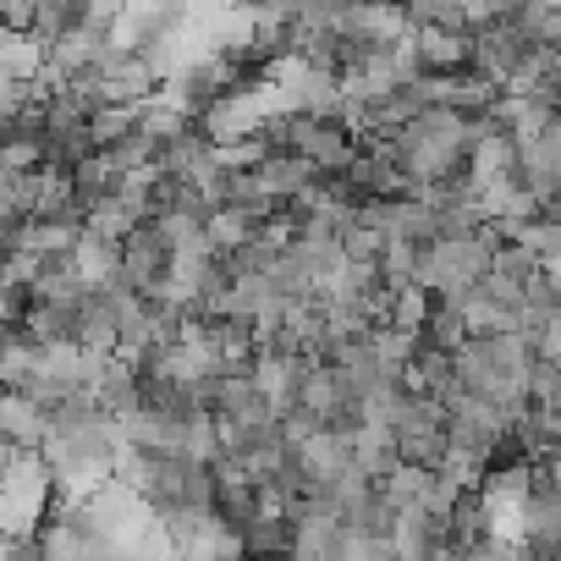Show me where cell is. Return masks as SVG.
<instances>
[{
  "mask_svg": "<svg viewBox=\"0 0 561 561\" xmlns=\"http://www.w3.org/2000/svg\"><path fill=\"white\" fill-rule=\"evenodd\" d=\"M56 506V479L39 451H7L0 462V539L39 534V523Z\"/></svg>",
  "mask_w": 561,
  "mask_h": 561,
  "instance_id": "obj_1",
  "label": "cell"
},
{
  "mask_svg": "<svg viewBox=\"0 0 561 561\" xmlns=\"http://www.w3.org/2000/svg\"><path fill=\"white\" fill-rule=\"evenodd\" d=\"M523 56H528V45L517 39L512 23H479V28H468V67L479 78H490L501 94H506V83H512V72H517Z\"/></svg>",
  "mask_w": 561,
  "mask_h": 561,
  "instance_id": "obj_2",
  "label": "cell"
},
{
  "mask_svg": "<svg viewBox=\"0 0 561 561\" xmlns=\"http://www.w3.org/2000/svg\"><path fill=\"white\" fill-rule=\"evenodd\" d=\"M408 50H413L419 78L468 72V34L462 28H408Z\"/></svg>",
  "mask_w": 561,
  "mask_h": 561,
  "instance_id": "obj_3",
  "label": "cell"
},
{
  "mask_svg": "<svg viewBox=\"0 0 561 561\" xmlns=\"http://www.w3.org/2000/svg\"><path fill=\"white\" fill-rule=\"evenodd\" d=\"M0 446L7 451H39L45 446V402L39 397L0 386Z\"/></svg>",
  "mask_w": 561,
  "mask_h": 561,
  "instance_id": "obj_4",
  "label": "cell"
},
{
  "mask_svg": "<svg viewBox=\"0 0 561 561\" xmlns=\"http://www.w3.org/2000/svg\"><path fill=\"white\" fill-rule=\"evenodd\" d=\"M209 149H215V144H209V138H204V133H198V127L187 122L182 133H171V138H165V144L154 149V160H149V165H154L160 176H176V182H198V176H204V171L215 165V154H209Z\"/></svg>",
  "mask_w": 561,
  "mask_h": 561,
  "instance_id": "obj_5",
  "label": "cell"
},
{
  "mask_svg": "<svg viewBox=\"0 0 561 561\" xmlns=\"http://www.w3.org/2000/svg\"><path fill=\"white\" fill-rule=\"evenodd\" d=\"M67 259H72V270H78V280H83V293H100V287H116V242H105V237H89V231H78V242L67 248Z\"/></svg>",
  "mask_w": 561,
  "mask_h": 561,
  "instance_id": "obj_6",
  "label": "cell"
},
{
  "mask_svg": "<svg viewBox=\"0 0 561 561\" xmlns=\"http://www.w3.org/2000/svg\"><path fill=\"white\" fill-rule=\"evenodd\" d=\"M133 122H138V105H94L89 122H83V144L89 149H111V144H122L133 133Z\"/></svg>",
  "mask_w": 561,
  "mask_h": 561,
  "instance_id": "obj_7",
  "label": "cell"
},
{
  "mask_svg": "<svg viewBox=\"0 0 561 561\" xmlns=\"http://www.w3.org/2000/svg\"><path fill=\"white\" fill-rule=\"evenodd\" d=\"M391 7H402V0H391Z\"/></svg>",
  "mask_w": 561,
  "mask_h": 561,
  "instance_id": "obj_8",
  "label": "cell"
}]
</instances>
